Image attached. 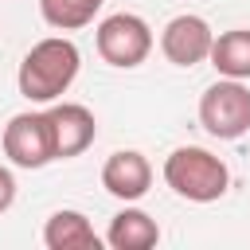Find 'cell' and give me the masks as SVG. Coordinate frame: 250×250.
Returning a JSON list of instances; mask_svg holds the SVG:
<instances>
[{
    "mask_svg": "<svg viewBox=\"0 0 250 250\" xmlns=\"http://www.w3.org/2000/svg\"><path fill=\"white\" fill-rule=\"evenodd\" d=\"M78 66H82L78 47L66 35H47L23 55V62L16 70V86H20V94L27 102H43L47 105V102H59L74 86Z\"/></svg>",
    "mask_w": 250,
    "mask_h": 250,
    "instance_id": "cell-1",
    "label": "cell"
},
{
    "mask_svg": "<svg viewBox=\"0 0 250 250\" xmlns=\"http://www.w3.org/2000/svg\"><path fill=\"white\" fill-rule=\"evenodd\" d=\"M164 184L188 203H215L230 188V168L199 145H180L164 160Z\"/></svg>",
    "mask_w": 250,
    "mask_h": 250,
    "instance_id": "cell-2",
    "label": "cell"
},
{
    "mask_svg": "<svg viewBox=\"0 0 250 250\" xmlns=\"http://www.w3.org/2000/svg\"><path fill=\"white\" fill-rule=\"evenodd\" d=\"M199 125L215 141H238L250 133V86L242 78H223L211 82L199 94Z\"/></svg>",
    "mask_w": 250,
    "mask_h": 250,
    "instance_id": "cell-3",
    "label": "cell"
},
{
    "mask_svg": "<svg viewBox=\"0 0 250 250\" xmlns=\"http://www.w3.org/2000/svg\"><path fill=\"white\" fill-rule=\"evenodd\" d=\"M0 148H4L8 164L27 168V172L47 168L51 160H59V156H55V129H51L47 109H43V113L23 109V113L8 117V125H4V133H0Z\"/></svg>",
    "mask_w": 250,
    "mask_h": 250,
    "instance_id": "cell-4",
    "label": "cell"
},
{
    "mask_svg": "<svg viewBox=\"0 0 250 250\" xmlns=\"http://www.w3.org/2000/svg\"><path fill=\"white\" fill-rule=\"evenodd\" d=\"M94 47L109 66L133 70L152 55V27L137 16V12H113L98 23L94 31Z\"/></svg>",
    "mask_w": 250,
    "mask_h": 250,
    "instance_id": "cell-5",
    "label": "cell"
},
{
    "mask_svg": "<svg viewBox=\"0 0 250 250\" xmlns=\"http://www.w3.org/2000/svg\"><path fill=\"white\" fill-rule=\"evenodd\" d=\"M211 43H215V31L203 16H172L160 31V51L172 66H199L203 59H211Z\"/></svg>",
    "mask_w": 250,
    "mask_h": 250,
    "instance_id": "cell-6",
    "label": "cell"
},
{
    "mask_svg": "<svg viewBox=\"0 0 250 250\" xmlns=\"http://www.w3.org/2000/svg\"><path fill=\"white\" fill-rule=\"evenodd\" d=\"M102 188L113 199H121V203H137L152 188V164H148V156L137 152V148L109 152L105 164H102Z\"/></svg>",
    "mask_w": 250,
    "mask_h": 250,
    "instance_id": "cell-7",
    "label": "cell"
},
{
    "mask_svg": "<svg viewBox=\"0 0 250 250\" xmlns=\"http://www.w3.org/2000/svg\"><path fill=\"white\" fill-rule=\"evenodd\" d=\"M47 117H51V129H55V156L59 160L82 156L98 137V117L78 102H55L47 109Z\"/></svg>",
    "mask_w": 250,
    "mask_h": 250,
    "instance_id": "cell-8",
    "label": "cell"
},
{
    "mask_svg": "<svg viewBox=\"0 0 250 250\" xmlns=\"http://www.w3.org/2000/svg\"><path fill=\"white\" fill-rule=\"evenodd\" d=\"M105 238H98V230L90 227V219L74 207H62L47 219L43 227V246L47 250H98Z\"/></svg>",
    "mask_w": 250,
    "mask_h": 250,
    "instance_id": "cell-9",
    "label": "cell"
},
{
    "mask_svg": "<svg viewBox=\"0 0 250 250\" xmlns=\"http://www.w3.org/2000/svg\"><path fill=\"white\" fill-rule=\"evenodd\" d=\"M156 242H160V227H156V219L148 211L125 203V211H117L109 219L105 246H113V250H148Z\"/></svg>",
    "mask_w": 250,
    "mask_h": 250,
    "instance_id": "cell-10",
    "label": "cell"
},
{
    "mask_svg": "<svg viewBox=\"0 0 250 250\" xmlns=\"http://www.w3.org/2000/svg\"><path fill=\"white\" fill-rule=\"evenodd\" d=\"M211 66L223 78H250V31L246 27H230L223 35H215L211 43Z\"/></svg>",
    "mask_w": 250,
    "mask_h": 250,
    "instance_id": "cell-11",
    "label": "cell"
},
{
    "mask_svg": "<svg viewBox=\"0 0 250 250\" xmlns=\"http://www.w3.org/2000/svg\"><path fill=\"white\" fill-rule=\"evenodd\" d=\"M102 4L105 0H39V16L55 31H78V27L94 23Z\"/></svg>",
    "mask_w": 250,
    "mask_h": 250,
    "instance_id": "cell-12",
    "label": "cell"
},
{
    "mask_svg": "<svg viewBox=\"0 0 250 250\" xmlns=\"http://www.w3.org/2000/svg\"><path fill=\"white\" fill-rule=\"evenodd\" d=\"M12 203H16V176H12V168L0 164V215H4Z\"/></svg>",
    "mask_w": 250,
    "mask_h": 250,
    "instance_id": "cell-13",
    "label": "cell"
}]
</instances>
